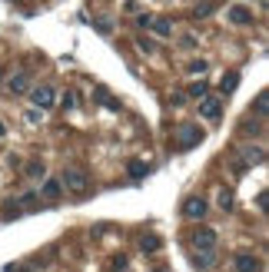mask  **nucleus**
<instances>
[{
	"label": "nucleus",
	"instance_id": "nucleus-1",
	"mask_svg": "<svg viewBox=\"0 0 269 272\" xmlns=\"http://www.w3.org/2000/svg\"><path fill=\"white\" fill-rule=\"evenodd\" d=\"M60 183L67 186V189H73V192H87V186H90V176H87V169H80V166H67L64 169V176H60Z\"/></svg>",
	"mask_w": 269,
	"mask_h": 272
},
{
	"label": "nucleus",
	"instance_id": "nucleus-2",
	"mask_svg": "<svg viewBox=\"0 0 269 272\" xmlns=\"http://www.w3.org/2000/svg\"><path fill=\"white\" fill-rule=\"evenodd\" d=\"M196 143H203V129L196 123H183L176 129V150H193Z\"/></svg>",
	"mask_w": 269,
	"mask_h": 272
},
{
	"label": "nucleus",
	"instance_id": "nucleus-3",
	"mask_svg": "<svg viewBox=\"0 0 269 272\" xmlns=\"http://www.w3.org/2000/svg\"><path fill=\"white\" fill-rule=\"evenodd\" d=\"M206 199L203 196H190V199H183V216L186 219H203L206 216Z\"/></svg>",
	"mask_w": 269,
	"mask_h": 272
},
{
	"label": "nucleus",
	"instance_id": "nucleus-4",
	"mask_svg": "<svg viewBox=\"0 0 269 272\" xmlns=\"http://www.w3.org/2000/svg\"><path fill=\"white\" fill-rule=\"evenodd\" d=\"M236 272H262V262L259 256H253V252H236Z\"/></svg>",
	"mask_w": 269,
	"mask_h": 272
},
{
	"label": "nucleus",
	"instance_id": "nucleus-5",
	"mask_svg": "<svg viewBox=\"0 0 269 272\" xmlns=\"http://www.w3.org/2000/svg\"><path fill=\"white\" fill-rule=\"evenodd\" d=\"M193 246H196V249H216V229L199 226V229L193 232Z\"/></svg>",
	"mask_w": 269,
	"mask_h": 272
},
{
	"label": "nucleus",
	"instance_id": "nucleus-6",
	"mask_svg": "<svg viewBox=\"0 0 269 272\" xmlns=\"http://www.w3.org/2000/svg\"><path fill=\"white\" fill-rule=\"evenodd\" d=\"M220 96H206V100H203V103H199V113H203V116H206V120H220Z\"/></svg>",
	"mask_w": 269,
	"mask_h": 272
},
{
	"label": "nucleus",
	"instance_id": "nucleus-7",
	"mask_svg": "<svg viewBox=\"0 0 269 272\" xmlns=\"http://www.w3.org/2000/svg\"><path fill=\"white\" fill-rule=\"evenodd\" d=\"M53 100H57V96H53V90H50V87H37V90H33V103H37L40 110H50Z\"/></svg>",
	"mask_w": 269,
	"mask_h": 272
},
{
	"label": "nucleus",
	"instance_id": "nucleus-8",
	"mask_svg": "<svg viewBox=\"0 0 269 272\" xmlns=\"http://www.w3.org/2000/svg\"><path fill=\"white\" fill-rule=\"evenodd\" d=\"M60 196H64V183H60V179H47V183H43V199L57 202Z\"/></svg>",
	"mask_w": 269,
	"mask_h": 272
},
{
	"label": "nucleus",
	"instance_id": "nucleus-9",
	"mask_svg": "<svg viewBox=\"0 0 269 272\" xmlns=\"http://www.w3.org/2000/svg\"><path fill=\"white\" fill-rule=\"evenodd\" d=\"M193 262H196V269H213L216 265V249H199Z\"/></svg>",
	"mask_w": 269,
	"mask_h": 272
},
{
	"label": "nucleus",
	"instance_id": "nucleus-10",
	"mask_svg": "<svg viewBox=\"0 0 269 272\" xmlns=\"http://www.w3.org/2000/svg\"><path fill=\"white\" fill-rule=\"evenodd\" d=\"M262 160H266V153H262L259 146H246V150H243V163H246V166H259Z\"/></svg>",
	"mask_w": 269,
	"mask_h": 272
},
{
	"label": "nucleus",
	"instance_id": "nucleus-11",
	"mask_svg": "<svg viewBox=\"0 0 269 272\" xmlns=\"http://www.w3.org/2000/svg\"><path fill=\"white\" fill-rule=\"evenodd\" d=\"M230 20H233V24H253V10L236 4V7H230Z\"/></svg>",
	"mask_w": 269,
	"mask_h": 272
},
{
	"label": "nucleus",
	"instance_id": "nucleus-12",
	"mask_svg": "<svg viewBox=\"0 0 269 272\" xmlns=\"http://www.w3.org/2000/svg\"><path fill=\"white\" fill-rule=\"evenodd\" d=\"M93 100H100L106 110H120V103L110 96V90H106V87H96V90H93Z\"/></svg>",
	"mask_w": 269,
	"mask_h": 272
},
{
	"label": "nucleus",
	"instance_id": "nucleus-13",
	"mask_svg": "<svg viewBox=\"0 0 269 272\" xmlns=\"http://www.w3.org/2000/svg\"><path fill=\"white\" fill-rule=\"evenodd\" d=\"M10 93H24L27 87H30V77H27V73H17V77H10Z\"/></svg>",
	"mask_w": 269,
	"mask_h": 272
},
{
	"label": "nucleus",
	"instance_id": "nucleus-14",
	"mask_svg": "<svg viewBox=\"0 0 269 272\" xmlns=\"http://www.w3.org/2000/svg\"><path fill=\"white\" fill-rule=\"evenodd\" d=\"M150 27H153L156 37H173V27H170V20H163V17H159V20H150Z\"/></svg>",
	"mask_w": 269,
	"mask_h": 272
},
{
	"label": "nucleus",
	"instance_id": "nucleus-15",
	"mask_svg": "<svg viewBox=\"0 0 269 272\" xmlns=\"http://www.w3.org/2000/svg\"><path fill=\"white\" fill-rule=\"evenodd\" d=\"M146 173H150V166H146V163H140V160L130 163V176H133V179H143Z\"/></svg>",
	"mask_w": 269,
	"mask_h": 272
},
{
	"label": "nucleus",
	"instance_id": "nucleus-16",
	"mask_svg": "<svg viewBox=\"0 0 269 272\" xmlns=\"http://www.w3.org/2000/svg\"><path fill=\"white\" fill-rule=\"evenodd\" d=\"M140 249H143V252H156V249H159V239H156V236H143V239H140Z\"/></svg>",
	"mask_w": 269,
	"mask_h": 272
},
{
	"label": "nucleus",
	"instance_id": "nucleus-17",
	"mask_svg": "<svg viewBox=\"0 0 269 272\" xmlns=\"http://www.w3.org/2000/svg\"><path fill=\"white\" fill-rule=\"evenodd\" d=\"M239 83V73H230V77H223V93H233Z\"/></svg>",
	"mask_w": 269,
	"mask_h": 272
},
{
	"label": "nucleus",
	"instance_id": "nucleus-18",
	"mask_svg": "<svg viewBox=\"0 0 269 272\" xmlns=\"http://www.w3.org/2000/svg\"><path fill=\"white\" fill-rule=\"evenodd\" d=\"M20 216V202H4V219Z\"/></svg>",
	"mask_w": 269,
	"mask_h": 272
},
{
	"label": "nucleus",
	"instance_id": "nucleus-19",
	"mask_svg": "<svg viewBox=\"0 0 269 272\" xmlns=\"http://www.w3.org/2000/svg\"><path fill=\"white\" fill-rule=\"evenodd\" d=\"M37 202H40V196H37V192H27V196H24V199H20V209H33V206H37Z\"/></svg>",
	"mask_w": 269,
	"mask_h": 272
},
{
	"label": "nucleus",
	"instance_id": "nucleus-20",
	"mask_svg": "<svg viewBox=\"0 0 269 272\" xmlns=\"http://www.w3.org/2000/svg\"><path fill=\"white\" fill-rule=\"evenodd\" d=\"M206 90H209V87H206V80H196L190 87V96H206Z\"/></svg>",
	"mask_w": 269,
	"mask_h": 272
},
{
	"label": "nucleus",
	"instance_id": "nucleus-21",
	"mask_svg": "<svg viewBox=\"0 0 269 272\" xmlns=\"http://www.w3.org/2000/svg\"><path fill=\"white\" fill-rule=\"evenodd\" d=\"M27 173H30V176H43V173H47V166H43V163H30V166H27Z\"/></svg>",
	"mask_w": 269,
	"mask_h": 272
},
{
	"label": "nucleus",
	"instance_id": "nucleus-22",
	"mask_svg": "<svg viewBox=\"0 0 269 272\" xmlns=\"http://www.w3.org/2000/svg\"><path fill=\"white\" fill-rule=\"evenodd\" d=\"M266 110H269V106H266V93H259V96H256V113L266 116Z\"/></svg>",
	"mask_w": 269,
	"mask_h": 272
},
{
	"label": "nucleus",
	"instance_id": "nucleus-23",
	"mask_svg": "<svg viewBox=\"0 0 269 272\" xmlns=\"http://www.w3.org/2000/svg\"><path fill=\"white\" fill-rule=\"evenodd\" d=\"M220 206H223V209H230V206H233V192H230V189H223V192H220Z\"/></svg>",
	"mask_w": 269,
	"mask_h": 272
},
{
	"label": "nucleus",
	"instance_id": "nucleus-24",
	"mask_svg": "<svg viewBox=\"0 0 269 272\" xmlns=\"http://www.w3.org/2000/svg\"><path fill=\"white\" fill-rule=\"evenodd\" d=\"M206 70V60H190V73H203Z\"/></svg>",
	"mask_w": 269,
	"mask_h": 272
},
{
	"label": "nucleus",
	"instance_id": "nucleus-25",
	"mask_svg": "<svg viewBox=\"0 0 269 272\" xmlns=\"http://www.w3.org/2000/svg\"><path fill=\"white\" fill-rule=\"evenodd\" d=\"M113 269H117V272L127 269V256H117V259H113Z\"/></svg>",
	"mask_w": 269,
	"mask_h": 272
},
{
	"label": "nucleus",
	"instance_id": "nucleus-26",
	"mask_svg": "<svg viewBox=\"0 0 269 272\" xmlns=\"http://www.w3.org/2000/svg\"><path fill=\"white\" fill-rule=\"evenodd\" d=\"M216 4H203V7H196V17H206V14H213Z\"/></svg>",
	"mask_w": 269,
	"mask_h": 272
},
{
	"label": "nucleus",
	"instance_id": "nucleus-27",
	"mask_svg": "<svg viewBox=\"0 0 269 272\" xmlns=\"http://www.w3.org/2000/svg\"><path fill=\"white\" fill-rule=\"evenodd\" d=\"M73 103H77V96H73V93H70V90H67V93H64V106H67V110H70V106H73Z\"/></svg>",
	"mask_w": 269,
	"mask_h": 272
},
{
	"label": "nucleus",
	"instance_id": "nucleus-28",
	"mask_svg": "<svg viewBox=\"0 0 269 272\" xmlns=\"http://www.w3.org/2000/svg\"><path fill=\"white\" fill-rule=\"evenodd\" d=\"M136 47H140L143 53H153V43H150V40H140V43H136Z\"/></svg>",
	"mask_w": 269,
	"mask_h": 272
},
{
	"label": "nucleus",
	"instance_id": "nucleus-29",
	"mask_svg": "<svg viewBox=\"0 0 269 272\" xmlns=\"http://www.w3.org/2000/svg\"><path fill=\"white\" fill-rule=\"evenodd\" d=\"M4 133H7V126H4V123H0V136H4Z\"/></svg>",
	"mask_w": 269,
	"mask_h": 272
},
{
	"label": "nucleus",
	"instance_id": "nucleus-30",
	"mask_svg": "<svg viewBox=\"0 0 269 272\" xmlns=\"http://www.w3.org/2000/svg\"><path fill=\"white\" fill-rule=\"evenodd\" d=\"M156 272H170V269H156Z\"/></svg>",
	"mask_w": 269,
	"mask_h": 272
}]
</instances>
